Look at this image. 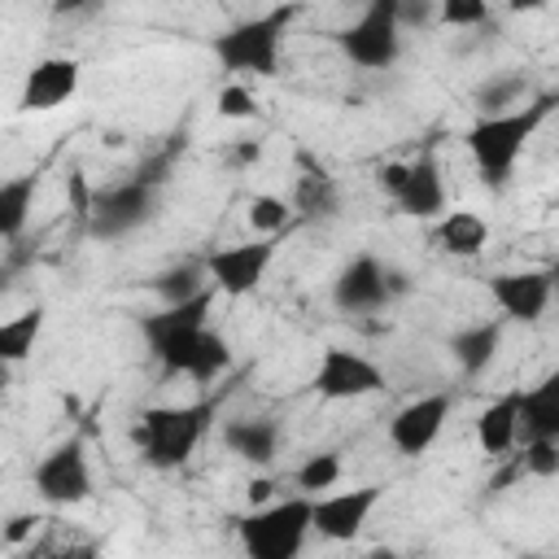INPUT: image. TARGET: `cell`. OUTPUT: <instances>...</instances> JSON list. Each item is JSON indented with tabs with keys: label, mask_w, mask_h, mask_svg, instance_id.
<instances>
[{
	"label": "cell",
	"mask_w": 559,
	"mask_h": 559,
	"mask_svg": "<svg viewBox=\"0 0 559 559\" xmlns=\"http://www.w3.org/2000/svg\"><path fill=\"white\" fill-rule=\"evenodd\" d=\"M555 105H559V92H546V96H533V100H528L524 109H515V114L476 118V122L467 127L463 144H467V153H472V162H476V170H480V179H485L489 188H507V179H511V170H515L524 144H528L533 131L550 118Z\"/></svg>",
	"instance_id": "cell-1"
},
{
	"label": "cell",
	"mask_w": 559,
	"mask_h": 559,
	"mask_svg": "<svg viewBox=\"0 0 559 559\" xmlns=\"http://www.w3.org/2000/svg\"><path fill=\"white\" fill-rule=\"evenodd\" d=\"M214 419L210 402H192V406H148L135 424V445L140 459L157 472H175L192 459V450L201 445L205 428Z\"/></svg>",
	"instance_id": "cell-2"
},
{
	"label": "cell",
	"mask_w": 559,
	"mask_h": 559,
	"mask_svg": "<svg viewBox=\"0 0 559 559\" xmlns=\"http://www.w3.org/2000/svg\"><path fill=\"white\" fill-rule=\"evenodd\" d=\"M236 533L249 559H297L306 546V533H314V502L306 493L275 498L240 515Z\"/></svg>",
	"instance_id": "cell-3"
},
{
	"label": "cell",
	"mask_w": 559,
	"mask_h": 559,
	"mask_svg": "<svg viewBox=\"0 0 559 559\" xmlns=\"http://www.w3.org/2000/svg\"><path fill=\"white\" fill-rule=\"evenodd\" d=\"M297 9H271V13H258V17H245L236 26H227L223 35L210 39L214 57L223 70L231 74H258V79H271L280 70V52H284V26Z\"/></svg>",
	"instance_id": "cell-4"
},
{
	"label": "cell",
	"mask_w": 559,
	"mask_h": 559,
	"mask_svg": "<svg viewBox=\"0 0 559 559\" xmlns=\"http://www.w3.org/2000/svg\"><path fill=\"white\" fill-rule=\"evenodd\" d=\"M214 306V288H205L201 297L192 301H179V306H162L157 314H144L140 319V332L148 341V354L162 362L166 376H188V362L205 336V314Z\"/></svg>",
	"instance_id": "cell-5"
},
{
	"label": "cell",
	"mask_w": 559,
	"mask_h": 559,
	"mask_svg": "<svg viewBox=\"0 0 559 559\" xmlns=\"http://www.w3.org/2000/svg\"><path fill=\"white\" fill-rule=\"evenodd\" d=\"M341 52L358 70H389L402 57V22H397V0H371L358 22H349L336 35Z\"/></svg>",
	"instance_id": "cell-6"
},
{
	"label": "cell",
	"mask_w": 559,
	"mask_h": 559,
	"mask_svg": "<svg viewBox=\"0 0 559 559\" xmlns=\"http://www.w3.org/2000/svg\"><path fill=\"white\" fill-rule=\"evenodd\" d=\"M31 485H35V498L48 502V507H79L92 498V467H87V450L83 441H61L52 445L35 472H31Z\"/></svg>",
	"instance_id": "cell-7"
},
{
	"label": "cell",
	"mask_w": 559,
	"mask_h": 559,
	"mask_svg": "<svg viewBox=\"0 0 559 559\" xmlns=\"http://www.w3.org/2000/svg\"><path fill=\"white\" fill-rule=\"evenodd\" d=\"M153 205H157V192H153V179H127V183H114L105 192H96L87 201V223H92V236L100 240H118L127 231H135L140 223L153 218Z\"/></svg>",
	"instance_id": "cell-8"
},
{
	"label": "cell",
	"mask_w": 559,
	"mask_h": 559,
	"mask_svg": "<svg viewBox=\"0 0 559 559\" xmlns=\"http://www.w3.org/2000/svg\"><path fill=\"white\" fill-rule=\"evenodd\" d=\"M310 384H314V393L328 397V402H354V397L380 393V389H384V371H380L371 358H362L358 349L323 345Z\"/></svg>",
	"instance_id": "cell-9"
},
{
	"label": "cell",
	"mask_w": 559,
	"mask_h": 559,
	"mask_svg": "<svg viewBox=\"0 0 559 559\" xmlns=\"http://www.w3.org/2000/svg\"><path fill=\"white\" fill-rule=\"evenodd\" d=\"M275 258V240L258 236V240H240V245H223V249H210L201 258L205 275H210V288L223 293V297H245L262 284L266 266Z\"/></svg>",
	"instance_id": "cell-10"
},
{
	"label": "cell",
	"mask_w": 559,
	"mask_h": 559,
	"mask_svg": "<svg viewBox=\"0 0 559 559\" xmlns=\"http://www.w3.org/2000/svg\"><path fill=\"white\" fill-rule=\"evenodd\" d=\"M450 406H454L450 393H424V397L406 402V406L389 419V441H393V450L406 454V459H419L424 450H432V441L441 437V428H445V419H450Z\"/></svg>",
	"instance_id": "cell-11"
},
{
	"label": "cell",
	"mask_w": 559,
	"mask_h": 559,
	"mask_svg": "<svg viewBox=\"0 0 559 559\" xmlns=\"http://www.w3.org/2000/svg\"><path fill=\"white\" fill-rule=\"evenodd\" d=\"M489 297L511 323H537L555 297L550 271H498L489 275Z\"/></svg>",
	"instance_id": "cell-12"
},
{
	"label": "cell",
	"mask_w": 559,
	"mask_h": 559,
	"mask_svg": "<svg viewBox=\"0 0 559 559\" xmlns=\"http://www.w3.org/2000/svg\"><path fill=\"white\" fill-rule=\"evenodd\" d=\"M380 498H384L380 485H358V489H341V493L310 498V502H314V533L328 537V542H354Z\"/></svg>",
	"instance_id": "cell-13"
},
{
	"label": "cell",
	"mask_w": 559,
	"mask_h": 559,
	"mask_svg": "<svg viewBox=\"0 0 559 559\" xmlns=\"http://www.w3.org/2000/svg\"><path fill=\"white\" fill-rule=\"evenodd\" d=\"M79 79H83V66H79L74 57H39V61L26 70L17 109H22V114H48V109L66 105V100L79 92Z\"/></svg>",
	"instance_id": "cell-14"
},
{
	"label": "cell",
	"mask_w": 559,
	"mask_h": 559,
	"mask_svg": "<svg viewBox=\"0 0 559 559\" xmlns=\"http://www.w3.org/2000/svg\"><path fill=\"white\" fill-rule=\"evenodd\" d=\"M389 297H393L389 293V266H380L371 253L345 262L332 280V301L345 314H371V310L389 306Z\"/></svg>",
	"instance_id": "cell-15"
},
{
	"label": "cell",
	"mask_w": 559,
	"mask_h": 559,
	"mask_svg": "<svg viewBox=\"0 0 559 559\" xmlns=\"http://www.w3.org/2000/svg\"><path fill=\"white\" fill-rule=\"evenodd\" d=\"M520 441H559V367L520 389Z\"/></svg>",
	"instance_id": "cell-16"
},
{
	"label": "cell",
	"mask_w": 559,
	"mask_h": 559,
	"mask_svg": "<svg viewBox=\"0 0 559 559\" xmlns=\"http://www.w3.org/2000/svg\"><path fill=\"white\" fill-rule=\"evenodd\" d=\"M393 205L406 218H441L445 214V179H441L437 157L424 153V157L411 162V175H406V183H402Z\"/></svg>",
	"instance_id": "cell-17"
},
{
	"label": "cell",
	"mask_w": 559,
	"mask_h": 559,
	"mask_svg": "<svg viewBox=\"0 0 559 559\" xmlns=\"http://www.w3.org/2000/svg\"><path fill=\"white\" fill-rule=\"evenodd\" d=\"M515 441H520V389L515 393H502L498 402H489L476 415V445H480V454L498 459Z\"/></svg>",
	"instance_id": "cell-18"
},
{
	"label": "cell",
	"mask_w": 559,
	"mask_h": 559,
	"mask_svg": "<svg viewBox=\"0 0 559 559\" xmlns=\"http://www.w3.org/2000/svg\"><path fill=\"white\" fill-rule=\"evenodd\" d=\"M432 240L450 258H476L489 245V223L476 210H445L432 227Z\"/></svg>",
	"instance_id": "cell-19"
},
{
	"label": "cell",
	"mask_w": 559,
	"mask_h": 559,
	"mask_svg": "<svg viewBox=\"0 0 559 559\" xmlns=\"http://www.w3.org/2000/svg\"><path fill=\"white\" fill-rule=\"evenodd\" d=\"M223 445L231 454H240L245 463H271L275 450H280V428L262 415L253 419H227L223 424Z\"/></svg>",
	"instance_id": "cell-20"
},
{
	"label": "cell",
	"mask_w": 559,
	"mask_h": 559,
	"mask_svg": "<svg viewBox=\"0 0 559 559\" xmlns=\"http://www.w3.org/2000/svg\"><path fill=\"white\" fill-rule=\"evenodd\" d=\"M498 345H502V319H485V323H472L450 336V349H454V362L463 367V376H480L498 358Z\"/></svg>",
	"instance_id": "cell-21"
},
{
	"label": "cell",
	"mask_w": 559,
	"mask_h": 559,
	"mask_svg": "<svg viewBox=\"0 0 559 559\" xmlns=\"http://www.w3.org/2000/svg\"><path fill=\"white\" fill-rule=\"evenodd\" d=\"M35 188H39L35 175H13V179L0 183V236L4 240H17L26 231V218H31V205H35Z\"/></svg>",
	"instance_id": "cell-22"
},
{
	"label": "cell",
	"mask_w": 559,
	"mask_h": 559,
	"mask_svg": "<svg viewBox=\"0 0 559 559\" xmlns=\"http://www.w3.org/2000/svg\"><path fill=\"white\" fill-rule=\"evenodd\" d=\"M39 332H44V310H39V306H31V310L4 319V323H0V358H4V362H22V358H31Z\"/></svg>",
	"instance_id": "cell-23"
},
{
	"label": "cell",
	"mask_w": 559,
	"mask_h": 559,
	"mask_svg": "<svg viewBox=\"0 0 559 559\" xmlns=\"http://www.w3.org/2000/svg\"><path fill=\"white\" fill-rule=\"evenodd\" d=\"M227 367H231V345H227V336H223L218 328H205V336H201V345H197V354H192V362H188V380L214 384Z\"/></svg>",
	"instance_id": "cell-24"
},
{
	"label": "cell",
	"mask_w": 559,
	"mask_h": 559,
	"mask_svg": "<svg viewBox=\"0 0 559 559\" xmlns=\"http://www.w3.org/2000/svg\"><path fill=\"white\" fill-rule=\"evenodd\" d=\"M293 480H297V489H301L306 498H323V493L341 480V454H336V450H319V454H310V459L293 472Z\"/></svg>",
	"instance_id": "cell-25"
},
{
	"label": "cell",
	"mask_w": 559,
	"mask_h": 559,
	"mask_svg": "<svg viewBox=\"0 0 559 559\" xmlns=\"http://www.w3.org/2000/svg\"><path fill=\"white\" fill-rule=\"evenodd\" d=\"M293 210H297V214H332V210H336V183H332L319 166L306 170V175H297Z\"/></svg>",
	"instance_id": "cell-26"
},
{
	"label": "cell",
	"mask_w": 559,
	"mask_h": 559,
	"mask_svg": "<svg viewBox=\"0 0 559 559\" xmlns=\"http://www.w3.org/2000/svg\"><path fill=\"white\" fill-rule=\"evenodd\" d=\"M293 201H284V197H275V192H262V197H253L249 201V210H245V218H249V227L258 231V236H266V240H275L288 223H293Z\"/></svg>",
	"instance_id": "cell-27"
},
{
	"label": "cell",
	"mask_w": 559,
	"mask_h": 559,
	"mask_svg": "<svg viewBox=\"0 0 559 559\" xmlns=\"http://www.w3.org/2000/svg\"><path fill=\"white\" fill-rule=\"evenodd\" d=\"M205 280H210L205 266H201V262H188V266H175V271L157 275L153 288H157V297H162L166 306H179V301L201 297V293H205Z\"/></svg>",
	"instance_id": "cell-28"
},
{
	"label": "cell",
	"mask_w": 559,
	"mask_h": 559,
	"mask_svg": "<svg viewBox=\"0 0 559 559\" xmlns=\"http://www.w3.org/2000/svg\"><path fill=\"white\" fill-rule=\"evenodd\" d=\"M476 105H480V118H498V114L524 109V79H520V74L489 79V83L476 92Z\"/></svg>",
	"instance_id": "cell-29"
},
{
	"label": "cell",
	"mask_w": 559,
	"mask_h": 559,
	"mask_svg": "<svg viewBox=\"0 0 559 559\" xmlns=\"http://www.w3.org/2000/svg\"><path fill=\"white\" fill-rule=\"evenodd\" d=\"M218 118H227V122L258 118V96H253L245 83H227V87L218 92Z\"/></svg>",
	"instance_id": "cell-30"
},
{
	"label": "cell",
	"mask_w": 559,
	"mask_h": 559,
	"mask_svg": "<svg viewBox=\"0 0 559 559\" xmlns=\"http://www.w3.org/2000/svg\"><path fill=\"white\" fill-rule=\"evenodd\" d=\"M485 17H489V4H480V0H445L437 9V22H445V26H480Z\"/></svg>",
	"instance_id": "cell-31"
},
{
	"label": "cell",
	"mask_w": 559,
	"mask_h": 559,
	"mask_svg": "<svg viewBox=\"0 0 559 559\" xmlns=\"http://www.w3.org/2000/svg\"><path fill=\"white\" fill-rule=\"evenodd\" d=\"M524 472L559 476V441H524Z\"/></svg>",
	"instance_id": "cell-32"
},
{
	"label": "cell",
	"mask_w": 559,
	"mask_h": 559,
	"mask_svg": "<svg viewBox=\"0 0 559 559\" xmlns=\"http://www.w3.org/2000/svg\"><path fill=\"white\" fill-rule=\"evenodd\" d=\"M406 175H411V162H384V166L376 170V183H380V192H384V197H393V201H397V192H402Z\"/></svg>",
	"instance_id": "cell-33"
},
{
	"label": "cell",
	"mask_w": 559,
	"mask_h": 559,
	"mask_svg": "<svg viewBox=\"0 0 559 559\" xmlns=\"http://www.w3.org/2000/svg\"><path fill=\"white\" fill-rule=\"evenodd\" d=\"M31 528H35V515H31V511H22V515H13V520H9V528H4V542H22Z\"/></svg>",
	"instance_id": "cell-34"
},
{
	"label": "cell",
	"mask_w": 559,
	"mask_h": 559,
	"mask_svg": "<svg viewBox=\"0 0 559 559\" xmlns=\"http://www.w3.org/2000/svg\"><path fill=\"white\" fill-rule=\"evenodd\" d=\"M231 157H236V162H253V157H258V144H236Z\"/></svg>",
	"instance_id": "cell-35"
},
{
	"label": "cell",
	"mask_w": 559,
	"mask_h": 559,
	"mask_svg": "<svg viewBox=\"0 0 559 559\" xmlns=\"http://www.w3.org/2000/svg\"><path fill=\"white\" fill-rule=\"evenodd\" d=\"M362 559H402V555H397L393 546H371V550H367Z\"/></svg>",
	"instance_id": "cell-36"
},
{
	"label": "cell",
	"mask_w": 559,
	"mask_h": 559,
	"mask_svg": "<svg viewBox=\"0 0 559 559\" xmlns=\"http://www.w3.org/2000/svg\"><path fill=\"white\" fill-rule=\"evenodd\" d=\"M266 493H271V480H253V485H249V498H253V502H262Z\"/></svg>",
	"instance_id": "cell-37"
},
{
	"label": "cell",
	"mask_w": 559,
	"mask_h": 559,
	"mask_svg": "<svg viewBox=\"0 0 559 559\" xmlns=\"http://www.w3.org/2000/svg\"><path fill=\"white\" fill-rule=\"evenodd\" d=\"M550 284H555V293H559V262L550 266Z\"/></svg>",
	"instance_id": "cell-38"
}]
</instances>
